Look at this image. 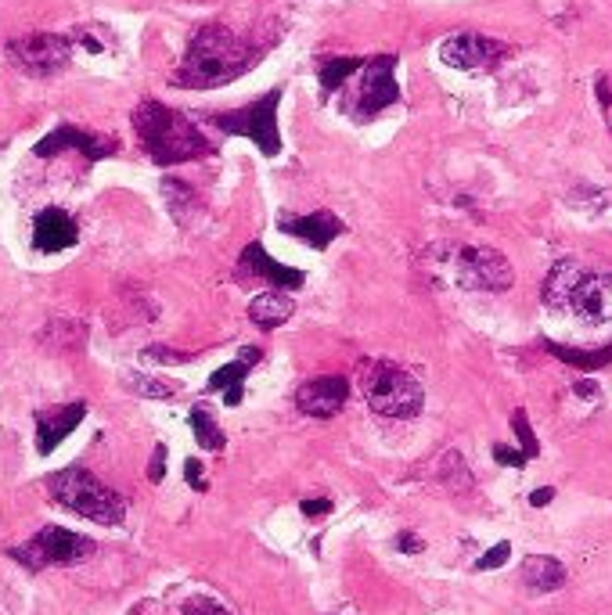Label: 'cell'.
Wrapping results in <instances>:
<instances>
[{
  "mask_svg": "<svg viewBox=\"0 0 612 615\" xmlns=\"http://www.w3.org/2000/svg\"><path fill=\"white\" fill-rule=\"evenodd\" d=\"M263 54H267V47L231 33L220 22H209V26L195 29V36L188 40V51H184V62L177 65L170 83L184 90L227 87V83L242 80L249 69H256Z\"/></svg>",
  "mask_w": 612,
  "mask_h": 615,
  "instance_id": "obj_1",
  "label": "cell"
},
{
  "mask_svg": "<svg viewBox=\"0 0 612 615\" xmlns=\"http://www.w3.org/2000/svg\"><path fill=\"white\" fill-rule=\"evenodd\" d=\"M519 580L530 594H551V590L566 587V565L551 554H530V558H522Z\"/></svg>",
  "mask_w": 612,
  "mask_h": 615,
  "instance_id": "obj_19",
  "label": "cell"
},
{
  "mask_svg": "<svg viewBox=\"0 0 612 615\" xmlns=\"http://www.w3.org/2000/svg\"><path fill=\"white\" fill-rule=\"evenodd\" d=\"M490 454H494V461L504 464V468H522V464L530 461V457L522 454V450H512V446H504V443H494V450H490Z\"/></svg>",
  "mask_w": 612,
  "mask_h": 615,
  "instance_id": "obj_31",
  "label": "cell"
},
{
  "mask_svg": "<svg viewBox=\"0 0 612 615\" xmlns=\"http://www.w3.org/2000/svg\"><path fill=\"white\" fill-rule=\"evenodd\" d=\"M126 389L137 396H148V400H170V396H177V385L152 375H126Z\"/></svg>",
  "mask_w": 612,
  "mask_h": 615,
  "instance_id": "obj_27",
  "label": "cell"
},
{
  "mask_svg": "<svg viewBox=\"0 0 612 615\" xmlns=\"http://www.w3.org/2000/svg\"><path fill=\"white\" fill-rule=\"evenodd\" d=\"M162 475H166V446H155L152 450V464H148V482H162Z\"/></svg>",
  "mask_w": 612,
  "mask_h": 615,
  "instance_id": "obj_34",
  "label": "cell"
},
{
  "mask_svg": "<svg viewBox=\"0 0 612 615\" xmlns=\"http://www.w3.org/2000/svg\"><path fill=\"white\" fill-rule=\"evenodd\" d=\"M116 148H119L116 137H98V134H87V130H76L72 123H62L33 144V155L36 159H54L58 152H80L87 162H101L108 155H116Z\"/></svg>",
  "mask_w": 612,
  "mask_h": 615,
  "instance_id": "obj_11",
  "label": "cell"
},
{
  "mask_svg": "<svg viewBox=\"0 0 612 615\" xmlns=\"http://www.w3.org/2000/svg\"><path fill=\"white\" fill-rule=\"evenodd\" d=\"M512 47L483 33H454L440 44V62L450 69L476 72V69H494L501 58H508Z\"/></svg>",
  "mask_w": 612,
  "mask_h": 615,
  "instance_id": "obj_10",
  "label": "cell"
},
{
  "mask_svg": "<svg viewBox=\"0 0 612 615\" xmlns=\"http://www.w3.org/2000/svg\"><path fill=\"white\" fill-rule=\"evenodd\" d=\"M278 227L317 252L328 249L339 234H346V223H342L332 209H314V213H306V216H281Z\"/></svg>",
  "mask_w": 612,
  "mask_h": 615,
  "instance_id": "obj_15",
  "label": "cell"
},
{
  "mask_svg": "<svg viewBox=\"0 0 612 615\" xmlns=\"http://www.w3.org/2000/svg\"><path fill=\"white\" fill-rule=\"evenodd\" d=\"M458 285L468 292H508L515 285V270L504 252L472 245L458 252Z\"/></svg>",
  "mask_w": 612,
  "mask_h": 615,
  "instance_id": "obj_9",
  "label": "cell"
},
{
  "mask_svg": "<svg viewBox=\"0 0 612 615\" xmlns=\"http://www.w3.org/2000/svg\"><path fill=\"white\" fill-rule=\"evenodd\" d=\"M508 558H512V544H508V540H501V544H497V547H490V551H486L483 558H479V562H476V572L501 569V565L508 562Z\"/></svg>",
  "mask_w": 612,
  "mask_h": 615,
  "instance_id": "obj_29",
  "label": "cell"
},
{
  "mask_svg": "<svg viewBox=\"0 0 612 615\" xmlns=\"http://www.w3.org/2000/svg\"><path fill=\"white\" fill-rule=\"evenodd\" d=\"M400 101V83H396V54H378L368 58L360 69V87L353 101H346V116L357 123H371L378 112Z\"/></svg>",
  "mask_w": 612,
  "mask_h": 615,
  "instance_id": "obj_7",
  "label": "cell"
},
{
  "mask_svg": "<svg viewBox=\"0 0 612 615\" xmlns=\"http://www.w3.org/2000/svg\"><path fill=\"white\" fill-rule=\"evenodd\" d=\"M191 432H195V439H198V446L202 450H224V443H227V436L220 432V425L213 421V414H209V407L206 403H195L191 407Z\"/></svg>",
  "mask_w": 612,
  "mask_h": 615,
  "instance_id": "obj_26",
  "label": "cell"
},
{
  "mask_svg": "<svg viewBox=\"0 0 612 615\" xmlns=\"http://www.w3.org/2000/svg\"><path fill=\"white\" fill-rule=\"evenodd\" d=\"M234 274H238V281H242V285H249V281H263L267 288H285V292H296V288L306 285L303 270L281 267L278 259L270 256L260 241H249V245H245L242 256H238V267H234Z\"/></svg>",
  "mask_w": 612,
  "mask_h": 615,
  "instance_id": "obj_12",
  "label": "cell"
},
{
  "mask_svg": "<svg viewBox=\"0 0 612 615\" xmlns=\"http://www.w3.org/2000/svg\"><path fill=\"white\" fill-rule=\"evenodd\" d=\"M350 400V378L342 375H321L310 378L296 389V407L306 418H335Z\"/></svg>",
  "mask_w": 612,
  "mask_h": 615,
  "instance_id": "obj_14",
  "label": "cell"
},
{
  "mask_svg": "<svg viewBox=\"0 0 612 615\" xmlns=\"http://www.w3.org/2000/svg\"><path fill=\"white\" fill-rule=\"evenodd\" d=\"M299 511H303L306 518H321V515H328V511H332V500H303V504H299Z\"/></svg>",
  "mask_w": 612,
  "mask_h": 615,
  "instance_id": "obj_36",
  "label": "cell"
},
{
  "mask_svg": "<svg viewBox=\"0 0 612 615\" xmlns=\"http://www.w3.org/2000/svg\"><path fill=\"white\" fill-rule=\"evenodd\" d=\"M72 51H76V40L62 33H29V36H15L4 44V54L15 69L29 72V76H54L69 65Z\"/></svg>",
  "mask_w": 612,
  "mask_h": 615,
  "instance_id": "obj_8",
  "label": "cell"
},
{
  "mask_svg": "<svg viewBox=\"0 0 612 615\" xmlns=\"http://www.w3.org/2000/svg\"><path fill=\"white\" fill-rule=\"evenodd\" d=\"M281 94H285V90L274 87V90H267L263 98L252 101V105L234 108V112H216V116H209V123H213L220 134L249 137L267 159H274V155H281V130H278Z\"/></svg>",
  "mask_w": 612,
  "mask_h": 615,
  "instance_id": "obj_5",
  "label": "cell"
},
{
  "mask_svg": "<svg viewBox=\"0 0 612 615\" xmlns=\"http://www.w3.org/2000/svg\"><path fill=\"white\" fill-rule=\"evenodd\" d=\"M180 615H231V612L213 598H188L180 605Z\"/></svg>",
  "mask_w": 612,
  "mask_h": 615,
  "instance_id": "obj_30",
  "label": "cell"
},
{
  "mask_svg": "<svg viewBox=\"0 0 612 615\" xmlns=\"http://www.w3.org/2000/svg\"><path fill=\"white\" fill-rule=\"evenodd\" d=\"M360 69H364V58H357V54H342V58H321V62H317V83H321V98H332L335 90L350 80V76H360Z\"/></svg>",
  "mask_w": 612,
  "mask_h": 615,
  "instance_id": "obj_22",
  "label": "cell"
},
{
  "mask_svg": "<svg viewBox=\"0 0 612 615\" xmlns=\"http://www.w3.org/2000/svg\"><path fill=\"white\" fill-rule=\"evenodd\" d=\"M134 130L141 148L155 166H180V162H195L213 155L209 137L191 123L184 112L148 98L134 108Z\"/></svg>",
  "mask_w": 612,
  "mask_h": 615,
  "instance_id": "obj_2",
  "label": "cell"
},
{
  "mask_svg": "<svg viewBox=\"0 0 612 615\" xmlns=\"http://www.w3.org/2000/svg\"><path fill=\"white\" fill-rule=\"evenodd\" d=\"M80 241V227L65 209L47 205L33 216V249L36 252H65Z\"/></svg>",
  "mask_w": 612,
  "mask_h": 615,
  "instance_id": "obj_16",
  "label": "cell"
},
{
  "mask_svg": "<svg viewBox=\"0 0 612 615\" xmlns=\"http://www.w3.org/2000/svg\"><path fill=\"white\" fill-rule=\"evenodd\" d=\"M94 540L83 533H72V529H62V526H44L36 536H29L26 544L11 547V558L18 565H26L29 572H44V569H54V565H76V562H87L90 554H94Z\"/></svg>",
  "mask_w": 612,
  "mask_h": 615,
  "instance_id": "obj_6",
  "label": "cell"
},
{
  "mask_svg": "<svg viewBox=\"0 0 612 615\" xmlns=\"http://www.w3.org/2000/svg\"><path fill=\"white\" fill-rule=\"evenodd\" d=\"M551 500H555V490H551V486H540V490L530 493V504H533V508H548Z\"/></svg>",
  "mask_w": 612,
  "mask_h": 615,
  "instance_id": "obj_37",
  "label": "cell"
},
{
  "mask_svg": "<svg viewBox=\"0 0 612 615\" xmlns=\"http://www.w3.org/2000/svg\"><path fill=\"white\" fill-rule=\"evenodd\" d=\"M292 313H296V299H292V292H285V288H263V292L249 303V321L260 331L281 328V324L292 321Z\"/></svg>",
  "mask_w": 612,
  "mask_h": 615,
  "instance_id": "obj_18",
  "label": "cell"
},
{
  "mask_svg": "<svg viewBox=\"0 0 612 615\" xmlns=\"http://www.w3.org/2000/svg\"><path fill=\"white\" fill-rule=\"evenodd\" d=\"M548 349L551 357H558L562 364L580 367V371H602L612 364V346H594V349H576V346H562V342H540Z\"/></svg>",
  "mask_w": 612,
  "mask_h": 615,
  "instance_id": "obj_24",
  "label": "cell"
},
{
  "mask_svg": "<svg viewBox=\"0 0 612 615\" xmlns=\"http://www.w3.org/2000/svg\"><path fill=\"white\" fill-rule=\"evenodd\" d=\"M436 482H440L443 490L454 493V497H468V493L476 490V479H472L465 457H461L458 450H447V454L436 461Z\"/></svg>",
  "mask_w": 612,
  "mask_h": 615,
  "instance_id": "obj_23",
  "label": "cell"
},
{
  "mask_svg": "<svg viewBox=\"0 0 612 615\" xmlns=\"http://www.w3.org/2000/svg\"><path fill=\"white\" fill-rule=\"evenodd\" d=\"M396 551H400V554H422L425 551V540H422V536H414V533H400V536H396Z\"/></svg>",
  "mask_w": 612,
  "mask_h": 615,
  "instance_id": "obj_35",
  "label": "cell"
},
{
  "mask_svg": "<svg viewBox=\"0 0 612 615\" xmlns=\"http://www.w3.org/2000/svg\"><path fill=\"white\" fill-rule=\"evenodd\" d=\"M184 479H188V486L195 493H206L209 490L206 475H202V461H195V457H188V464H184Z\"/></svg>",
  "mask_w": 612,
  "mask_h": 615,
  "instance_id": "obj_33",
  "label": "cell"
},
{
  "mask_svg": "<svg viewBox=\"0 0 612 615\" xmlns=\"http://www.w3.org/2000/svg\"><path fill=\"white\" fill-rule=\"evenodd\" d=\"M162 198H166V205H170L173 220H177L180 227H188V216L198 213L195 191H191L188 184H184V180H177V177H166V180H162Z\"/></svg>",
  "mask_w": 612,
  "mask_h": 615,
  "instance_id": "obj_25",
  "label": "cell"
},
{
  "mask_svg": "<svg viewBox=\"0 0 612 615\" xmlns=\"http://www.w3.org/2000/svg\"><path fill=\"white\" fill-rule=\"evenodd\" d=\"M83 418H87V400L65 403V407H54V410H36V450L44 457L54 454L58 443H62Z\"/></svg>",
  "mask_w": 612,
  "mask_h": 615,
  "instance_id": "obj_17",
  "label": "cell"
},
{
  "mask_svg": "<svg viewBox=\"0 0 612 615\" xmlns=\"http://www.w3.org/2000/svg\"><path fill=\"white\" fill-rule=\"evenodd\" d=\"M569 313H576L587 324H609L612 321V274L605 270H584L576 277L573 292H569Z\"/></svg>",
  "mask_w": 612,
  "mask_h": 615,
  "instance_id": "obj_13",
  "label": "cell"
},
{
  "mask_svg": "<svg viewBox=\"0 0 612 615\" xmlns=\"http://www.w3.org/2000/svg\"><path fill=\"white\" fill-rule=\"evenodd\" d=\"M584 274V267L580 263H573V259H562V263H555L551 267V274L544 277V306H551V310H566L569 303V292H573L576 277Z\"/></svg>",
  "mask_w": 612,
  "mask_h": 615,
  "instance_id": "obj_21",
  "label": "cell"
},
{
  "mask_svg": "<svg viewBox=\"0 0 612 615\" xmlns=\"http://www.w3.org/2000/svg\"><path fill=\"white\" fill-rule=\"evenodd\" d=\"M263 360V353L256 346H245L238 357L231 360V364H224V367H216L213 371V378L206 382V389L209 393H227V389H242V382H245V375H249L252 367L260 364Z\"/></svg>",
  "mask_w": 612,
  "mask_h": 615,
  "instance_id": "obj_20",
  "label": "cell"
},
{
  "mask_svg": "<svg viewBox=\"0 0 612 615\" xmlns=\"http://www.w3.org/2000/svg\"><path fill=\"white\" fill-rule=\"evenodd\" d=\"M512 432H515V439H519V450L526 457H537L540 454V443H537V436H533V425H530V414L526 410H512Z\"/></svg>",
  "mask_w": 612,
  "mask_h": 615,
  "instance_id": "obj_28",
  "label": "cell"
},
{
  "mask_svg": "<svg viewBox=\"0 0 612 615\" xmlns=\"http://www.w3.org/2000/svg\"><path fill=\"white\" fill-rule=\"evenodd\" d=\"M573 393L580 396V400H598V385L587 382V378H580V382L573 385Z\"/></svg>",
  "mask_w": 612,
  "mask_h": 615,
  "instance_id": "obj_38",
  "label": "cell"
},
{
  "mask_svg": "<svg viewBox=\"0 0 612 615\" xmlns=\"http://www.w3.org/2000/svg\"><path fill=\"white\" fill-rule=\"evenodd\" d=\"M144 357L159 360V364H184V360H191L195 353H177V349H166V346H148L144 349Z\"/></svg>",
  "mask_w": 612,
  "mask_h": 615,
  "instance_id": "obj_32",
  "label": "cell"
},
{
  "mask_svg": "<svg viewBox=\"0 0 612 615\" xmlns=\"http://www.w3.org/2000/svg\"><path fill=\"white\" fill-rule=\"evenodd\" d=\"M47 493H51L62 508L98 522V526H119L126 518V504L116 490H108L98 475L87 468H62V472L47 475Z\"/></svg>",
  "mask_w": 612,
  "mask_h": 615,
  "instance_id": "obj_4",
  "label": "cell"
},
{
  "mask_svg": "<svg viewBox=\"0 0 612 615\" xmlns=\"http://www.w3.org/2000/svg\"><path fill=\"white\" fill-rule=\"evenodd\" d=\"M357 385L368 407L382 418H393V421H407V418H418L422 414V403H425V393H422V382L404 371V367L389 364V360H375V357H364L357 364Z\"/></svg>",
  "mask_w": 612,
  "mask_h": 615,
  "instance_id": "obj_3",
  "label": "cell"
}]
</instances>
